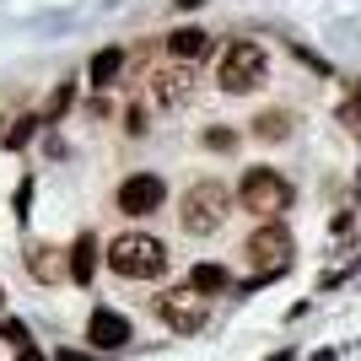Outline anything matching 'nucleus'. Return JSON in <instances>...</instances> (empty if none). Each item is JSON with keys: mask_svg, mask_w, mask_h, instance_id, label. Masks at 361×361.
<instances>
[{"mask_svg": "<svg viewBox=\"0 0 361 361\" xmlns=\"http://www.w3.org/2000/svg\"><path fill=\"white\" fill-rule=\"evenodd\" d=\"M6 340H11L16 350H22V345H32V334H27V324H22V318H6Z\"/></svg>", "mask_w": 361, "mask_h": 361, "instance_id": "16", "label": "nucleus"}, {"mask_svg": "<svg viewBox=\"0 0 361 361\" xmlns=\"http://www.w3.org/2000/svg\"><path fill=\"white\" fill-rule=\"evenodd\" d=\"M54 361H92V356H87V350H60Z\"/></svg>", "mask_w": 361, "mask_h": 361, "instance_id": "21", "label": "nucleus"}, {"mask_svg": "<svg viewBox=\"0 0 361 361\" xmlns=\"http://www.w3.org/2000/svg\"><path fill=\"white\" fill-rule=\"evenodd\" d=\"M248 259L259 264V281L281 275V270L291 264V232H286L281 221H264L254 238H248Z\"/></svg>", "mask_w": 361, "mask_h": 361, "instance_id": "6", "label": "nucleus"}, {"mask_svg": "<svg viewBox=\"0 0 361 361\" xmlns=\"http://www.w3.org/2000/svg\"><path fill=\"white\" fill-rule=\"evenodd\" d=\"M162 200H167V183L157 173H130L119 183V211L124 216H151V211H162Z\"/></svg>", "mask_w": 361, "mask_h": 361, "instance_id": "8", "label": "nucleus"}, {"mask_svg": "<svg viewBox=\"0 0 361 361\" xmlns=\"http://www.w3.org/2000/svg\"><path fill=\"white\" fill-rule=\"evenodd\" d=\"M65 108H71V87H60L54 97H49V108H44V119H60Z\"/></svg>", "mask_w": 361, "mask_h": 361, "instance_id": "17", "label": "nucleus"}, {"mask_svg": "<svg viewBox=\"0 0 361 361\" xmlns=\"http://www.w3.org/2000/svg\"><path fill=\"white\" fill-rule=\"evenodd\" d=\"M205 146H211V151H226V146H232V130H205Z\"/></svg>", "mask_w": 361, "mask_h": 361, "instance_id": "18", "label": "nucleus"}, {"mask_svg": "<svg viewBox=\"0 0 361 361\" xmlns=\"http://www.w3.org/2000/svg\"><path fill=\"white\" fill-rule=\"evenodd\" d=\"M264 71H270V60H264V49L248 44V38H238V44L221 54V71H216V81H221V92H254L264 87Z\"/></svg>", "mask_w": 361, "mask_h": 361, "instance_id": "4", "label": "nucleus"}, {"mask_svg": "<svg viewBox=\"0 0 361 361\" xmlns=\"http://www.w3.org/2000/svg\"><path fill=\"white\" fill-rule=\"evenodd\" d=\"M87 340H92V350H119V345H130V318L114 313V307H97V313L87 318Z\"/></svg>", "mask_w": 361, "mask_h": 361, "instance_id": "9", "label": "nucleus"}, {"mask_svg": "<svg viewBox=\"0 0 361 361\" xmlns=\"http://www.w3.org/2000/svg\"><path fill=\"white\" fill-rule=\"evenodd\" d=\"M65 259H71V281H81V286H87L92 270H97V243H92V238H75V248H71Z\"/></svg>", "mask_w": 361, "mask_h": 361, "instance_id": "13", "label": "nucleus"}, {"mask_svg": "<svg viewBox=\"0 0 361 361\" xmlns=\"http://www.w3.org/2000/svg\"><path fill=\"white\" fill-rule=\"evenodd\" d=\"M270 361H291V350H275V356H270Z\"/></svg>", "mask_w": 361, "mask_h": 361, "instance_id": "22", "label": "nucleus"}, {"mask_svg": "<svg viewBox=\"0 0 361 361\" xmlns=\"http://www.w3.org/2000/svg\"><path fill=\"white\" fill-rule=\"evenodd\" d=\"M16 361H44V350H38V345H22V356H16Z\"/></svg>", "mask_w": 361, "mask_h": 361, "instance_id": "20", "label": "nucleus"}, {"mask_svg": "<svg viewBox=\"0 0 361 361\" xmlns=\"http://www.w3.org/2000/svg\"><path fill=\"white\" fill-rule=\"evenodd\" d=\"M157 313H162V324L173 334H200L205 329V297H200L195 286H173V291H162V297H157Z\"/></svg>", "mask_w": 361, "mask_h": 361, "instance_id": "5", "label": "nucleus"}, {"mask_svg": "<svg viewBox=\"0 0 361 361\" xmlns=\"http://www.w3.org/2000/svg\"><path fill=\"white\" fill-rule=\"evenodd\" d=\"M211 49H216V38H211L205 27H178L173 38H167V54H173L178 65H200Z\"/></svg>", "mask_w": 361, "mask_h": 361, "instance_id": "10", "label": "nucleus"}, {"mask_svg": "<svg viewBox=\"0 0 361 361\" xmlns=\"http://www.w3.org/2000/svg\"><path fill=\"white\" fill-rule=\"evenodd\" d=\"M27 270H32V281H49V286H54V281H65V275H71V259H65L60 248L38 243V248L27 254Z\"/></svg>", "mask_w": 361, "mask_h": 361, "instance_id": "11", "label": "nucleus"}, {"mask_svg": "<svg viewBox=\"0 0 361 361\" xmlns=\"http://www.w3.org/2000/svg\"><path fill=\"white\" fill-rule=\"evenodd\" d=\"M226 216H232V195H226V183L200 178V183H189V189H183L178 221H183V232H189V238H211V232H221Z\"/></svg>", "mask_w": 361, "mask_h": 361, "instance_id": "1", "label": "nucleus"}, {"mask_svg": "<svg viewBox=\"0 0 361 361\" xmlns=\"http://www.w3.org/2000/svg\"><path fill=\"white\" fill-rule=\"evenodd\" d=\"M189 286H195L200 297H205V291H226V286H232V275H226L221 264H195V275H189Z\"/></svg>", "mask_w": 361, "mask_h": 361, "instance_id": "15", "label": "nucleus"}, {"mask_svg": "<svg viewBox=\"0 0 361 361\" xmlns=\"http://www.w3.org/2000/svg\"><path fill=\"white\" fill-rule=\"evenodd\" d=\"M286 135H291V114L286 108H264V114L254 119V140H270L275 146V140H286Z\"/></svg>", "mask_w": 361, "mask_h": 361, "instance_id": "12", "label": "nucleus"}, {"mask_svg": "<svg viewBox=\"0 0 361 361\" xmlns=\"http://www.w3.org/2000/svg\"><path fill=\"white\" fill-rule=\"evenodd\" d=\"M124 71V54L119 49H97L92 54V87H114V75Z\"/></svg>", "mask_w": 361, "mask_h": 361, "instance_id": "14", "label": "nucleus"}, {"mask_svg": "<svg viewBox=\"0 0 361 361\" xmlns=\"http://www.w3.org/2000/svg\"><path fill=\"white\" fill-rule=\"evenodd\" d=\"M124 119H130V124H124V130H130V135H146V114H140V108H130V114H124Z\"/></svg>", "mask_w": 361, "mask_h": 361, "instance_id": "19", "label": "nucleus"}, {"mask_svg": "<svg viewBox=\"0 0 361 361\" xmlns=\"http://www.w3.org/2000/svg\"><path fill=\"white\" fill-rule=\"evenodd\" d=\"M200 92V71L195 65H162V71H151V97H157V108H189Z\"/></svg>", "mask_w": 361, "mask_h": 361, "instance_id": "7", "label": "nucleus"}, {"mask_svg": "<svg viewBox=\"0 0 361 361\" xmlns=\"http://www.w3.org/2000/svg\"><path fill=\"white\" fill-rule=\"evenodd\" d=\"M238 200H243V211H254V216H264V221H275L281 211H291V183L281 178L275 167H248V173H243Z\"/></svg>", "mask_w": 361, "mask_h": 361, "instance_id": "3", "label": "nucleus"}, {"mask_svg": "<svg viewBox=\"0 0 361 361\" xmlns=\"http://www.w3.org/2000/svg\"><path fill=\"white\" fill-rule=\"evenodd\" d=\"M108 264L130 281H157V275H167V243L151 232H124L108 243Z\"/></svg>", "mask_w": 361, "mask_h": 361, "instance_id": "2", "label": "nucleus"}, {"mask_svg": "<svg viewBox=\"0 0 361 361\" xmlns=\"http://www.w3.org/2000/svg\"><path fill=\"white\" fill-rule=\"evenodd\" d=\"M0 313H6V291H0Z\"/></svg>", "mask_w": 361, "mask_h": 361, "instance_id": "23", "label": "nucleus"}]
</instances>
